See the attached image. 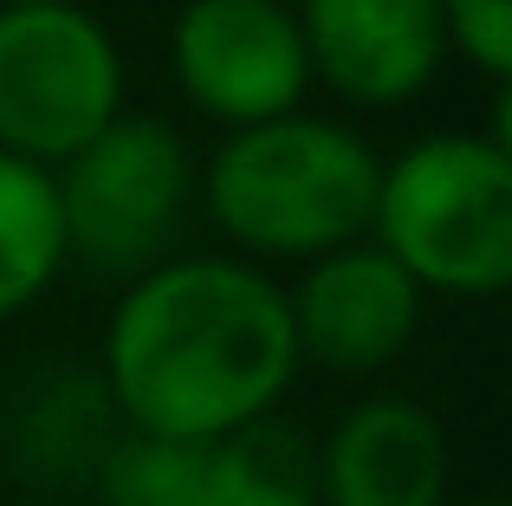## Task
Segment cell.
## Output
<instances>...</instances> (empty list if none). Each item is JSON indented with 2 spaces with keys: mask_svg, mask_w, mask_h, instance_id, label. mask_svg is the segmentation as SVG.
I'll list each match as a JSON object with an SVG mask.
<instances>
[{
  "mask_svg": "<svg viewBox=\"0 0 512 506\" xmlns=\"http://www.w3.org/2000/svg\"><path fill=\"white\" fill-rule=\"evenodd\" d=\"M299 377L292 305L266 266L240 253H175L130 279L104 325L98 383L117 429L169 442H221L279 416Z\"/></svg>",
  "mask_w": 512,
  "mask_h": 506,
  "instance_id": "6da1fadb",
  "label": "cell"
},
{
  "mask_svg": "<svg viewBox=\"0 0 512 506\" xmlns=\"http://www.w3.org/2000/svg\"><path fill=\"white\" fill-rule=\"evenodd\" d=\"M383 156L363 130L338 117L292 111L253 130H227L221 150L201 163L208 221L240 260H318L350 241H370Z\"/></svg>",
  "mask_w": 512,
  "mask_h": 506,
  "instance_id": "7a4b0ae2",
  "label": "cell"
},
{
  "mask_svg": "<svg viewBox=\"0 0 512 506\" xmlns=\"http://www.w3.org/2000/svg\"><path fill=\"white\" fill-rule=\"evenodd\" d=\"M370 241L422 299L512 292V163L480 130H435L383 163Z\"/></svg>",
  "mask_w": 512,
  "mask_h": 506,
  "instance_id": "3957f363",
  "label": "cell"
},
{
  "mask_svg": "<svg viewBox=\"0 0 512 506\" xmlns=\"http://www.w3.org/2000/svg\"><path fill=\"white\" fill-rule=\"evenodd\" d=\"M52 182H59L65 253L130 286L150 266L175 260L182 221L201 195V163L169 117L124 111L72 163L52 169Z\"/></svg>",
  "mask_w": 512,
  "mask_h": 506,
  "instance_id": "277c9868",
  "label": "cell"
},
{
  "mask_svg": "<svg viewBox=\"0 0 512 506\" xmlns=\"http://www.w3.org/2000/svg\"><path fill=\"white\" fill-rule=\"evenodd\" d=\"M124 46L85 7H0V150L59 169L130 111Z\"/></svg>",
  "mask_w": 512,
  "mask_h": 506,
  "instance_id": "5b68a950",
  "label": "cell"
},
{
  "mask_svg": "<svg viewBox=\"0 0 512 506\" xmlns=\"http://www.w3.org/2000/svg\"><path fill=\"white\" fill-rule=\"evenodd\" d=\"M169 72L182 98L221 130L292 117L312 91L292 0H182L169 26Z\"/></svg>",
  "mask_w": 512,
  "mask_h": 506,
  "instance_id": "8992f818",
  "label": "cell"
},
{
  "mask_svg": "<svg viewBox=\"0 0 512 506\" xmlns=\"http://www.w3.org/2000/svg\"><path fill=\"white\" fill-rule=\"evenodd\" d=\"M299 364L331 377H376L389 370L422 331V286L402 273L376 241H350L299 266V286H286Z\"/></svg>",
  "mask_w": 512,
  "mask_h": 506,
  "instance_id": "52a82bcc",
  "label": "cell"
},
{
  "mask_svg": "<svg viewBox=\"0 0 512 506\" xmlns=\"http://www.w3.org/2000/svg\"><path fill=\"white\" fill-rule=\"evenodd\" d=\"M292 20L312 78L363 111L422 98L448 65L441 0H299Z\"/></svg>",
  "mask_w": 512,
  "mask_h": 506,
  "instance_id": "ba28073f",
  "label": "cell"
},
{
  "mask_svg": "<svg viewBox=\"0 0 512 506\" xmlns=\"http://www.w3.org/2000/svg\"><path fill=\"white\" fill-rule=\"evenodd\" d=\"M448 429L409 396H363L318 442V506H448Z\"/></svg>",
  "mask_w": 512,
  "mask_h": 506,
  "instance_id": "9c48e42d",
  "label": "cell"
},
{
  "mask_svg": "<svg viewBox=\"0 0 512 506\" xmlns=\"http://www.w3.org/2000/svg\"><path fill=\"white\" fill-rule=\"evenodd\" d=\"M72 266L65 253V215L52 169L0 150V325L33 312L59 273Z\"/></svg>",
  "mask_w": 512,
  "mask_h": 506,
  "instance_id": "30bf717a",
  "label": "cell"
},
{
  "mask_svg": "<svg viewBox=\"0 0 512 506\" xmlns=\"http://www.w3.org/2000/svg\"><path fill=\"white\" fill-rule=\"evenodd\" d=\"M208 506H318V442L286 416L208 442Z\"/></svg>",
  "mask_w": 512,
  "mask_h": 506,
  "instance_id": "8fae6325",
  "label": "cell"
},
{
  "mask_svg": "<svg viewBox=\"0 0 512 506\" xmlns=\"http://www.w3.org/2000/svg\"><path fill=\"white\" fill-rule=\"evenodd\" d=\"M111 435H117V416H111L104 383H85V377L65 370V377L39 383V390L26 396L13 448H20L39 474H98Z\"/></svg>",
  "mask_w": 512,
  "mask_h": 506,
  "instance_id": "7c38bea8",
  "label": "cell"
},
{
  "mask_svg": "<svg viewBox=\"0 0 512 506\" xmlns=\"http://www.w3.org/2000/svg\"><path fill=\"white\" fill-rule=\"evenodd\" d=\"M91 481L104 506H208V442L117 429Z\"/></svg>",
  "mask_w": 512,
  "mask_h": 506,
  "instance_id": "4fadbf2b",
  "label": "cell"
},
{
  "mask_svg": "<svg viewBox=\"0 0 512 506\" xmlns=\"http://www.w3.org/2000/svg\"><path fill=\"white\" fill-rule=\"evenodd\" d=\"M448 13V52H461L493 85L512 78V0H441Z\"/></svg>",
  "mask_w": 512,
  "mask_h": 506,
  "instance_id": "5bb4252c",
  "label": "cell"
},
{
  "mask_svg": "<svg viewBox=\"0 0 512 506\" xmlns=\"http://www.w3.org/2000/svg\"><path fill=\"white\" fill-rule=\"evenodd\" d=\"M480 137H487L493 150H500L506 163H512V78H506V85H493V104H487V130H480Z\"/></svg>",
  "mask_w": 512,
  "mask_h": 506,
  "instance_id": "9a60e30c",
  "label": "cell"
},
{
  "mask_svg": "<svg viewBox=\"0 0 512 506\" xmlns=\"http://www.w3.org/2000/svg\"><path fill=\"white\" fill-rule=\"evenodd\" d=\"M0 7H78V0H0Z\"/></svg>",
  "mask_w": 512,
  "mask_h": 506,
  "instance_id": "2e32d148",
  "label": "cell"
},
{
  "mask_svg": "<svg viewBox=\"0 0 512 506\" xmlns=\"http://www.w3.org/2000/svg\"><path fill=\"white\" fill-rule=\"evenodd\" d=\"M448 506H512V500H448Z\"/></svg>",
  "mask_w": 512,
  "mask_h": 506,
  "instance_id": "e0dca14e",
  "label": "cell"
}]
</instances>
